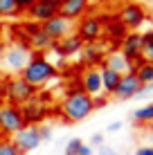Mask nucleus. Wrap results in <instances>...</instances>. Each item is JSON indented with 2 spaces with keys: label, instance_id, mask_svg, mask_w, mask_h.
<instances>
[{
  "label": "nucleus",
  "instance_id": "1",
  "mask_svg": "<svg viewBox=\"0 0 153 155\" xmlns=\"http://www.w3.org/2000/svg\"><path fill=\"white\" fill-rule=\"evenodd\" d=\"M54 77H56V65L41 52H32L27 65L20 70V79L27 81L32 88H41Z\"/></svg>",
  "mask_w": 153,
  "mask_h": 155
},
{
  "label": "nucleus",
  "instance_id": "2",
  "mask_svg": "<svg viewBox=\"0 0 153 155\" xmlns=\"http://www.w3.org/2000/svg\"><path fill=\"white\" fill-rule=\"evenodd\" d=\"M92 110H95L92 97H88L81 90H70L61 99V106H59V113L63 115L65 121H83L86 117H90Z\"/></svg>",
  "mask_w": 153,
  "mask_h": 155
},
{
  "label": "nucleus",
  "instance_id": "3",
  "mask_svg": "<svg viewBox=\"0 0 153 155\" xmlns=\"http://www.w3.org/2000/svg\"><path fill=\"white\" fill-rule=\"evenodd\" d=\"M5 94H7V101H9V106H23V104H27V101L32 97H36V88H32V85L27 81H23L20 77H16V79H9L7 85H5Z\"/></svg>",
  "mask_w": 153,
  "mask_h": 155
},
{
  "label": "nucleus",
  "instance_id": "4",
  "mask_svg": "<svg viewBox=\"0 0 153 155\" xmlns=\"http://www.w3.org/2000/svg\"><path fill=\"white\" fill-rule=\"evenodd\" d=\"M25 126L18 106L0 104V135H14Z\"/></svg>",
  "mask_w": 153,
  "mask_h": 155
},
{
  "label": "nucleus",
  "instance_id": "5",
  "mask_svg": "<svg viewBox=\"0 0 153 155\" xmlns=\"http://www.w3.org/2000/svg\"><path fill=\"white\" fill-rule=\"evenodd\" d=\"M117 20L124 25L128 31H138V27H142L146 20V9L138 2H126L117 14Z\"/></svg>",
  "mask_w": 153,
  "mask_h": 155
},
{
  "label": "nucleus",
  "instance_id": "6",
  "mask_svg": "<svg viewBox=\"0 0 153 155\" xmlns=\"http://www.w3.org/2000/svg\"><path fill=\"white\" fill-rule=\"evenodd\" d=\"M12 144L20 151V155L36 151V148H38V144H41L38 126H23L18 133H14V135H12Z\"/></svg>",
  "mask_w": 153,
  "mask_h": 155
},
{
  "label": "nucleus",
  "instance_id": "7",
  "mask_svg": "<svg viewBox=\"0 0 153 155\" xmlns=\"http://www.w3.org/2000/svg\"><path fill=\"white\" fill-rule=\"evenodd\" d=\"M32 56V50L27 45H9L2 54V65L7 68L9 72H20L25 65H27Z\"/></svg>",
  "mask_w": 153,
  "mask_h": 155
},
{
  "label": "nucleus",
  "instance_id": "8",
  "mask_svg": "<svg viewBox=\"0 0 153 155\" xmlns=\"http://www.w3.org/2000/svg\"><path fill=\"white\" fill-rule=\"evenodd\" d=\"M20 115H23L25 126H41L47 117V104L38 97H32L27 104L20 106Z\"/></svg>",
  "mask_w": 153,
  "mask_h": 155
},
{
  "label": "nucleus",
  "instance_id": "9",
  "mask_svg": "<svg viewBox=\"0 0 153 155\" xmlns=\"http://www.w3.org/2000/svg\"><path fill=\"white\" fill-rule=\"evenodd\" d=\"M75 34L81 38V43H97V38L104 34V20L99 16H83Z\"/></svg>",
  "mask_w": 153,
  "mask_h": 155
},
{
  "label": "nucleus",
  "instance_id": "10",
  "mask_svg": "<svg viewBox=\"0 0 153 155\" xmlns=\"http://www.w3.org/2000/svg\"><path fill=\"white\" fill-rule=\"evenodd\" d=\"M122 56L126 61L133 63V70L140 65V63H144V58H142V34L140 31H128L126 34V38L122 41Z\"/></svg>",
  "mask_w": 153,
  "mask_h": 155
},
{
  "label": "nucleus",
  "instance_id": "11",
  "mask_svg": "<svg viewBox=\"0 0 153 155\" xmlns=\"http://www.w3.org/2000/svg\"><path fill=\"white\" fill-rule=\"evenodd\" d=\"M59 7H61V0H36L27 14L34 23H45V20L59 16Z\"/></svg>",
  "mask_w": 153,
  "mask_h": 155
},
{
  "label": "nucleus",
  "instance_id": "12",
  "mask_svg": "<svg viewBox=\"0 0 153 155\" xmlns=\"http://www.w3.org/2000/svg\"><path fill=\"white\" fill-rule=\"evenodd\" d=\"M38 27H41V31H43L52 43H59L61 38H65V36H68V31H70V23H68L65 18H61V16H54V18L41 23Z\"/></svg>",
  "mask_w": 153,
  "mask_h": 155
},
{
  "label": "nucleus",
  "instance_id": "13",
  "mask_svg": "<svg viewBox=\"0 0 153 155\" xmlns=\"http://www.w3.org/2000/svg\"><path fill=\"white\" fill-rule=\"evenodd\" d=\"M138 90H140V81H138V77H135V72H126V74H122L113 97L117 101H128V99H133L135 94H138Z\"/></svg>",
  "mask_w": 153,
  "mask_h": 155
},
{
  "label": "nucleus",
  "instance_id": "14",
  "mask_svg": "<svg viewBox=\"0 0 153 155\" xmlns=\"http://www.w3.org/2000/svg\"><path fill=\"white\" fill-rule=\"evenodd\" d=\"M79 85H81V92H86L88 97H97L101 92V77H99L97 68H86L79 77Z\"/></svg>",
  "mask_w": 153,
  "mask_h": 155
},
{
  "label": "nucleus",
  "instance_id": "15",
  "mask_svg": "<svg viewBox=\"0 0 153 155\" xmlns=\"http://www.w3.org/2000/svg\"><path fill=\"white\" fill-rule=\"evenodd\" d=\"M88 7H90V5H88L86 0H61L59 16L65 18L68 23H70V20H81L83 16H86Z\"/></svg>",
  "mask_w": 153,
  "mask_h": 155
},
{
  "label": "nucleus",
  "instance_id": "16",
  "mask_svg": "<svg viewBox=\"0 0 153 155\" xmlns=\"http://www.w3.org/2000/svg\"><path fill=\"white\" fill-rule=\"evenodd\" d=\"M79 56H81V63L86 68H97V65H101V63H104L106 52H104V47H99L97 43H83Z\"/></svg>",
  "mask_w": 153,
  "mask_h": 155
},
{
  "label": "nucleus",
  "instance_id": "17",
  "mask_svg": "<svg viewBox=\"0 0 153 155\" xmlns=\"http://www.w3.org/2000/svg\"><path fill=\"white\" fill-rule=\"evenodd\" d=\"M23 27L29 34V50L34 47V52H41V54H43L45 50H50V47L54 45V43H52L43 31H41V27L36 23H27V25H23Z\"/></svg>",
  "mask_w": 153,
  "mask_h": 155
},
{
  "label": "nucleus",
  "instance_id": "18",
  "mask_svg": "<svg viewBox=\"0 0 153 155\" xmlns=\"http://www.w3.org/2000/svg\"><path fill=\"white\" fill-rule=\"evenodd\" d=\"M54 47L56 52H59V56L61 58H70V56H77L79 52H81V47H83V43H81V38H79L77 34H68L65 38H61L59 43H54Z\"/></svg>",
  "mask_w": 153,
  "mask_h": 155
},
{
  "label": "nucleus",
  "instance_id": "19",
  "mask_svg": "<svg viewBox=\"0 0 153 155\" xmlns=\"http://www.w3.org/2000/svg\"><path fill=\"white\" fill-rule=\"evenodd\" d=\"M101 68H108V70L117 72V74H126V72H133V63L126 61V58L122 56V52H110V54H106V58H104Z\"/></svg>",
  "mask_w": 153,
  "mask_h": 155
},
{
  "label": "nucleus",
  "instance_id": "20",
  "mask_svg": "<svg viewBox=\"0 0 153 155\" xmlns=\"http://www.w3.org/2000/svg\"><path fill=\"white\" fill-rule=\"evenodd\" d=\"M104 34H106L110 41L122 43V41L126 38V34H128V29H126V27H124L122 23H119L117 18H113L110 23H104Z\"/></svg>",
  "mask_w": 153,
  "mask_h": 155
},
{
  "label": "nucleus",
  "instance_id": "21",
  "mask_svg": "<svg viewBox=\"0 0 153 155\" xmlns=\"http://www.w3.org/2000/svg\"><path fill=\"white\" fill-rule=\"evenodd\" d=\"M99 77H101V90L106 94H113L115 88H117V83H119V79H122V74L108 70V68H101V70H99Z\"/></svg>",
  "mask_w": 153,
  "mask_h": 155
},
{
  "label": "nucleus",
  "instance_id": "22",
  "mask_svg": "<svg viewBox=\"0 0 153 155\" xmlns=\"http://www.w3.org/2000/svg\"><path fill=\"white\" fill-rule=\"evenodd\" d=\"M135 77H138V81H140V85H149V83H153V63H140L138 68H135Z\"/></svg>",
  "mask_w": 153,
  "mask_h": 155
},
{
  "label": "nucleus",
  "instance_id": "23",
  "mask_svg": "<svg viewBox=\"0 0 153 155\" xmlns=\"http://www.w3.org/2000/svg\"><path fill=\"white\" fill-rule=\"evenodd\" d=\"M142 58L146 63H153V29L142 34Z\"/></svg>",
  "mask_w": 153,
  "mask_h": 155
},
{
  "label": "nucleus",
  "instance_id": "24",
  "mask_svg": "<svg viewBox=\"0 0 153 155\" xmlns=\"http://www.w3.org/2000/svg\"><path fill=\"white\" fill-rule=\"evenodd\" d=\"M133 121L135 124H153V104H146L138 108L133 113Z\"/></svg>",
  "mask_w": 153,
  "mask_h": 155
},
{
  "label": "nucleus",
  "instance_id": "25",
  "mask_svg": "<svg viewBox=\"0 0 153 155\" xmlns=\"http://www.w3.org/2000/svg\"><path fill=\"white\" fill-rule=\"evenodd\" d=\"M16 16V0H0V18Z\"/></svg>",
  "mask_w": 153,
  "mask_h": 155
},
{
  "label": "nucleus",
  "instance_id": "26",
  "mask_svg": "<svg viewBox=\"0 0 153 155\" xmlns=\"http://www.w3.org/2000/svg\"><path fill=\"white\" fill-rule=\"evenodd\" d=\"M0 155H20V151L12 144V140L2 137V140H0Z\"/></svg>",
  "mask_w": 153,
  "mask_h": 155
},
{
  "label": "nucleus",
  "instance_id": "27",
  "mask_svg": "<svg viewBox=\"0 0 153 155\" xmlns=\"http://www.w3.org/2000/svg\"><path fill=\"white\" fill-rule=\"evenodd\" d=\"M83 144V140H79V137H75V140H70L65 144V155H77V151H79V146Z\"/></svg>",
  "mask_w": 153,
  "mask_h": 155
},
{
  "label": "nucleus",
  "instance_id": "28",
  "mask_svg": "<svg viewBox=\"0 0 153 155\" xmlns=\"http://www.w3.org/2000/svg\"><path fill=\"white\" fill-rule=\"evenodd\" d=\"M34 2H36V0H16V14H25V12H29Z\"/></svg>",
  "mask_w": 153,
  "mask_h": 155
},
{
  "label": "nucleus",
  "instance_id": "29",
  "mask_svg": "<svg viewBox=\"0 0 153 155\" xmlns=\"http://www.w3.org/2000/svg\"><path fill=\"white\" fill-rule=\"evenodd\" d=\"M38 135H41V142H50L52 137H54L50 126H38Z\"/></svg>",
  "mask_w": 153,
  "mask_h": 155
},
{
  "label": "nucleus",
  "instance_id": "30",
  "mask_svg": "<svg viewBox=\"0 0 153 155\" xmlns=\"http://www.w3.org/2000/svg\"><path fill=\"white\" fill-rule=\"evenodd\" d=\"M149 94H153V83H149V85H140V90H138V94H135V97L142 99V97H149Z\"/></svg>",
  "mask_w": 153,
  "mask_h": 155
},
{
  "label": "nucleus",
  "instance_id": "31",
  "mask_svg": "<svg viewBox=\"0 0 153 155\" xmlns=\"http://www.w3.org/2000/svg\"><path fill=\"white\" fill-rule=\"evenodd\" d=\"M99 155H119L117 151H115L113 146H108V144H101V146H99V151H97Z\"/></svg>",
  "mask_w": 153,
  "mask_h": 155
},
{
  "label": "nucleus",
  "instance_id": "32",
  "mask_svg": "<svg viewBox=\"0 0 153 155\" xmlns=\"http://www.w3.org/2000/svg\"><path fill=\"white\" fill-rule=\"evenodd\" d=\"M101 144H104V135H101V133H95V135L90 137V144H88V146H101Z\"/></svg>",
  "mask_w": 153,
  "mask_h": 155
},
{
  "label": "nucleus",
  "instance_id": "33",
  "mask_svg": "<svg viewBox=\"0 0 153 155\" xmlns=\"http://www.w3.org/2000/svg\"><path fill=\"white\" fill-rule=\"evenodd\" d=\"M77 155H95V151H92V146H88L86 142L79 146V151H77Z\"/></svg>",
  "mask_w": 153,
  "mask_h": 155
},
{
  "label": "nucleus",
  "instance_id": "34",
  "mask_svg": "<svg viewBox=\"0 0 153 155\" xmlns=\"http://www.w3.org/2000/svg\"><path fill=\"white\" fill-rule=\"evenodd\" d=\"M133 155H153V146H140V148H135Z\"/></svg>",
  "mask_w": 153,
  "mask_h": 155
},
{
  "label": "nucleus",
  "instance_id": "35",
  "mask_svg": "<svg viewBox=\"0 0 153 155\" xmlns=\"http://www.w3.org/2000/svg\"><path fill=\"white\" fill-rule=\"evenodd\" d=\"M106 104H108L106 97H92V106H95V108H104Z\"/></svg>",
  "mask_w": 153,
  "mask_h": 155
},
{
  "label": "nucleus",
  "instance_id": "36",
  "mask_svg": "<svg viewBox=\"0 0 153 155\" xmlns=\"http://www.w3.org/2000/svg\"><path fill=\"white\" fill-rule=\"evenodd\" d=\"M119 128H122V121H113V124H108V130H110V133L119 130Z\"/></svg>",
  "mask_w": 153,
  "mask_h": 155
},
{
  "label": "nucleus",
  "instance_id": "37",
  "mask_svg": "<svg viewBox=\"0 0 153 155\" xmlns=\"http://www.w3.org/2000/svg\"><path fill=\"white\" fill-rule=\"evenodd\" d=\"M88 5H99V2H104V0H86Z\"/></svg>",
  "mask_w": 153,
  "mask_h": 155
},
{
  "label": "nucleus",
  "instance_id": "38",
  "mask_svg": "<svg viewBox=\"0 0 153 155\" xmlns=\"http://www.w3.org/2000/svg\"><path fill=\"white\" fill-rule=\"evenodd\" d=\"M151 140H153V133H151Z\"/></svg>",
  "mask_w": 153,
  "mask_h": 155
}]
</instances>
